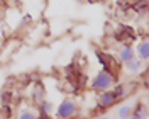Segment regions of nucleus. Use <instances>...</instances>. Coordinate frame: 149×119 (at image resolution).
<instances>
[{"label": "nucleus", "instance_id": "f257e3e1", "mask_svg": "<svg viewBox=\"0 0 149 119\" xmlns=\"http://www.w3.org/2000/svg\"><path fill=\"white\" fill-rule=\"evenodd\" d=\"M115 83H117L115 75L112 73L110 70H105V68H103L102 72H98L97 77L93 78V89H95V90H98V92H103V90L112 89Z\"/></svg>", "mask_w": 149, "mask_h": 119}, {"label": "nucleus", "instance_id": "f03ea898", "mask_svg": "<svg viewBox=\"0 0 149 119\" xmlns=\"http://www.w3.org/2000/svg\"><path fill=\"white\" fill-rule=\"evenodd\" d=\"M74 114H76V104L71 99H65V101L56 107V112H54L56 118H61V119L73 118Z\"/></svg>", "mask_w": 149, "mask_h": 119}, {"label": "nucleus", "instance_id": "7ed1b4c3", "mask_svg": "<svg viewBox=\"0 0 149 119\" xmlns=\"http://www.w3.org/2000/svg\"><path fill=\"white\" fill-rule=\"evenodd\" d=\"M119 102V97L113 94V90H103L102 94H100V97H98V106L102 107V109H110V107H113L115 104Z\"/></svg>", "mask_w": 149, "mask_h": 119}, {"label": "nucleus", "instance_id": "20e7f679", "mask_svg": "<svg viewBox=\"0 0 149 119\" xmlns=\"http://www.w3.org/2000/svg\"><path fill=\"white\" fill-rule=\"evenodd\" d=\"M144 63H146L144 60H141V58H136V56H134L130 61H127V63H124V65H125V70H127L129 73H139L141 70L144 68Z\"/></svg>", "mask_w": 149, "mask_h": 119}, {"label": "nucleus", "instance_id": "39448f33", "mask_svg": "<svg viewBox=\"0 0 149 119\" xmlns=\"http://www.w3.org/2000/svg\"><path fill=\"white\" fill-rule=\"evenodd\" d=\"M134 56H136V49H134L132 46H129V44L122 46L120 51H119V60H120L122 63H127V61H130Z\"/></svg>", "mask_w": 149, "mask_h": 119}, {"label": "nucleus", "instance_id": "423d86ee", "mask_svg": "<svg viewBox=\"0 0 149 119\" xmlns=\"http://www.w3.org/2000/svg\"><path fill=\"white\" fill-rule=\"evenodd\" d=\"M136 53H137V58L148 61V58H149V43H148V39L141 41L139 44H137V51H136Z\"/></svg>", "mask_w": 149, "mask_h": 119}, {"label": "nucleus", "instance_id": "0eeeda50", "mask_svg": "<svg viewBox=\"0 0 149 119\" xmlns=\"http://www.w3.org/2000/svg\"><path fill=\"white\" fill-rule=\"evenodd\" d=\"M130 112H132V109H130L129 106H120L119 109H117V118L120 119H125L130 116Z\"/></svg>", "mask_w": 149, "mask_h": 119}, {"label": "nucleus", "instance_id": "6e6552de", "mask_svg": "<svg viewBox=\"0 0 149 119\" xmlns=\"http://www.w3.org/2000/svg\"><path fill=\"white\" fill-rule=\"evenodd\" d=\"M39 109L42 111L44 114H51L53 112V104L49 101H46V99H42V101L39 102Z\"/></svg>", "mask_w": 149, "mask_h": 119}, {"label": "nucleus", "instance_id": "1a4fd4ad", "mask_svg": "<svg viewBox=\"0 0 149 119\" xmlns=\"http://www.w3.org/2000/svg\"><path fill=\"white\" fill-rule=\"evenodd\" d=\"M17 118L19 119H34V118H37V114L34 112V111H20L17 114Z\"/></svg>", "mask_w": 149, "mask_h": 119}, {"label": "nucleus", "instance_id": "9d476101", "mask_svg": "<svg viewBox=\"0 0 149 119\" xmlns=\"http://www.w3.org/2000/svg\"><path fill=\"white\" fill-rule=\"evenodd\" d=\"M148 2H149V0H142V4H148Z\"/></svg>", "mask_w": 149, "mask_h": 119}]
</instances>
